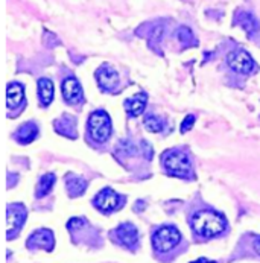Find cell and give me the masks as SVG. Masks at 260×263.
<instances>
[{
	"instance_id": "15",
	"label": "cell",
	"mask_w": 260,
	"mask_h": 263,
	"mask_svg": "<svg viewBox=\"0 0 260 263\" xmlns=\"http://www.w3.org/2000/svg\"><path fill=\"white\" fill-rule=\"evenodd\" d=\"M66 186H67V192L70 196H81L85 189H87V181L81 177H76V175H67V180H66Z\"/></svg>"
},
{
	"instance_id": "21",
	"label": "cell",
	"mask_w": 260,
	"mask_h": 263,
	"mask_svg": "<svg viewBox=\"0 0 260 263\" xmlns=\"http://www.w3.org/2000/svg\"><path fill=\"white\" fill-rule=\"evenodd\" d=\"M145 126L148 128L151 133H158V131L163 129L164 122L160 117H157V116H148L145 119Z\"/></svg>"
},
{
	"instance_id": "8",
	"label": "cell",
	"mask_w": 260,
	"mask_h": 263,
	"mask_svg": "<svg viewBox=\"0 0 260 263\" xmlns=\"http://www.w3.org/2000/svg\"><path fill=\"white\" fill-rule=\"evenodd\" d=\"M114 236L119 243L126 248H134L139 242V231L133 224H122L114 230Z\"/></svg>"
},
{
	"instance_id": "13",
	"label": "cell",
	"mask_w": 260,
	"mask_h": 263,
	"mask_svg": "<svg viewBox=\"0 0 260 263\" xmlns=\"http://www.w3.org/2000/svg\"><path fill=\"white\" fill-rule=\"evenodd\" d=\"M25 99V88L22 84L18 82H12L8 85V90H6V102H8V107L9 108H15L18 105H22Z\"/></svg>"
},
{
	"instance_id": "3",
	"label": "cell",
	"mask_w": 260,
	"mask_h": 263,
	"mask_svg": "<svg viewBox=\"0 0 260 263\" xmlns=\"http://www.w3.org/2000/svg\"><path fill=\"white\" fill-rule=\"evenodd\" d=\"M88 131H90V136H91V139L95 142H99V143L107 142L108 137L112 136V120H110V116L105 111H102V110L90 114Z\"/></svg>"
},
{
	"instance_id": "25",
	"label": "cell",
	"mask_w": 260,
	"mask_h": 263,
	"mask_svg": "<svg viewBox=\"0 0 260 263\" xmlns=\"http://www.w3.org/2000/svg\"><path fill=\"white\" fill-rule=\"evenodd\" d=\"M253 247H254V250H256V253L260 256V236L259 237H256L254 239V243H253Z\"/></svg>"
},
{
	"instance_id": "26",
	"label": "cell",
	"mask_w": 260,
	"mask_h": 263,
	"mask_svg": "<svg viewBox=\"0 0 260 263\" xmlns=\"http://www.w3.org/2000/svg\"><path fill=\"white\" fill-rule=\"evenodd\" d=\"M193 263H215V262H209L207 259H199V260H196V262Z\"/></svg>"
},
{
	"instance_id": "22",
	"label": "cell",
	"mask_w": 260,
	"mask_h": 263,
	"mask_svg": "<svg viewBox=\"0 0 260 263\" xmlns=\"http://www.w3.org/2000/svg\"><path fill=\"white\" fill-rule=\"evenodd\" d=\"M84 226H85V221H84L82 218H73V219H70V221H69L67 228H69L70 231H76V230L82 228Z\"/></svg>"
},
{
	"instance_id": "9",
	"label": "cell",
	"mask_w": 260,
	"mask_h": 263,
	"mask_svg": "<svg viewBox=\"0 0 260 263\" xmlns=\"http://www.w3.org/2000/svg\"><path fill=\"white\" fill-rule=\"evenodd\" d=\"M53 243H55L53 234H52L50 230H46V228L37 230L28 239V247L31 250H34V248H44L46 251H52L53 250Z\"/></svg>"
},
{
	"instance_id": "1",
	"label": "cell",
	"mask_w": 260,
	"mask_h": 263,
	"mask_svg": "<svg viewBox=\"0 0 260 263\" xmlns=\"http://www.w3.org/2000/svg\"><path fill=\"white\" fill-rule=\"evenodd\" d=\"M227 227L222 215L212 210H201L193 215L192 228L201 237H215L221 234Z\"/></svg>"
},
{
	"instance_id": "7",
	"label": "cell",
	"mask_w": 260,
	"mask_h": 263,
	"mask_svg": "<svg viewBox=\"0 0 260 263\" xmlns=\"http://www.w3.org/2000/svg\"><path fill=\"white\" fill-rule=\"evenodd\" d=\"M25 219H26V210L23 209V205L14 204V205H9L8 207V216H6V222H8V239H11L22 228Z\"/></svg>"
},
{
	"instance_id": "17",
	"label": "cell",
	"mask_w": 260,
	"mask_h": 263,
	"mask_svg": "<svg viewBox=\"0 0 260 263\" xmlns=\"http://www.w3.org/2000/svg\"><path fill=\"white\" fill-rule=\"evenodd\" d=\"M53 184H55V175H53V174H46V175H43V177L40 178V181H38L35 196H37V198L46 196V195L52 190Z\"/></svg>"
},
{
	"instance_id": "14",
	"label": "cell",
	"mask_w": 260,
	"mask_h": 263,
	"mask_svg": "<svg viewBox=\"0 0 260 263\" xmlns=\"http://www.w3.org/2000/svg\"><path fill=\"white\" fill-rule=\"evenodd\" d=\"M37 136L38 126L32 122H28L23 126H20L18 131L15 133V140H18L20 143H31Z\"/></svg>"
},
{
	"instance_id": "5",
	"label": "cell",
	"mask_w": 260,
	"mask_h": 263,
	"mask_svg": "<svg viewBox=\"0 0 260 263\" xmlns=\"http://www.w3.org/2000/svg\"><path fill=\"white\" fill-rule=\"evenodd\" d=\"M123 201H125L123 196L117 195L113 189L105 187L96 195L93 202H95V207L101 210L102 213H112L123 205Z\"/></svg>"
},
{
	"instance_id": "2",
	"label": "cell",
	"mask_w": 260,
	"mask_h": 263,
	"mask_svg": "<svg viewBox=\"0 0 260 263\" xmlns=\"http://www.w3.org/2000/svg\"><path fill=\"white\" fill-rule=\"evenodd\" d=\"M181 242V233L178 228L174 226L160 227L154 234H152V245L155 251L160 253H168L172 248H175Z\"/></svg>"
},
{
	"instance_id": "20",
	"label": "cell",
	"mask_w": 260,
	"mask_h": 263,
	"mask_svg": "<svg viewBox=\"0 0 260 263\" xmlns=\"http://www.w3.org/2000/svg\"><path fill=\"white\" fill-rule=\"evenodd\" d=\"M177 37H178V40H180V43H181V44H184V46L196 44L195 37H193V32H192L189 28H186V26H183V28H180V29H178Z\"/></svg>"
},
{
	"instance_id": "23",
	"label": "cell",
	"mask_w": 260,
	"mask_h": 263,
	"mask_svg": "<svg viewBox=\"0 0 260 263\" xmlns=\"http://www.w3.org/2000/svg\"><path fill=\"white\" fill-rule=\"evenodd\" d=\"M193 123H195V116L189 114L186 119L183 120V123H181V133H187L193 126Z\"/></svg>"
},
{
	"instance_id": "24",
	"label": "cell",
	"mask_w": 260,
	"mask_h": 263,
	"mask_svg": "<svg viewBox=\"0 0 260 263\" xmlns=\"http://www.w3.org/2000/svg\"><path fill=\"white\" fill-rule=\"evenodd\" d=\"M163 35V28L158 26L152 31V35H151V41H160V38Z\"/></svg>"
},
{
	"instance_id": "11",
	"label": "cell",
	"mask_w": 260,
	"mask_h": 263,
	"mask_svg": "<svg viewBox=\"0 0 260 263\" xmlns=\"http://www.w3.org/2000/svg\"><path fill=\"white\" fill-rule=\"evenodd\" d=\"M63 96L67 102L76 104L82 101V88L75 78H67L63 82Z\"/></svg>"
},
{
	"instance_id": "12",
	"label": "cell",
	"mask_w": 260,
	"mask_h": 263,
	"mask_svg": "<svg viewBox=\"0 0 260 263\" xmlns=\"http://www.w3.org/2000/svg\"><path fill=\"white\" fill-rule=\"evenodd\" d=\"M146 101H148L146 93H137L133 98H128L125 101V110H126V113L129 114L131 117L140 116V114L143 113L145 107H146Z\"/></svg>"
},
{
	"instance_id": "6",
	"label": "cell",
	"mask_w": 260,
	"mask_h": 263,
	"mask_svg": "<svg viewBox=\"0 0 260 263\" xmlns=\"http://www.w3.org/2000/svg\"><path fill=\"white\" fill-rule=\"evenodd\" d=\"M227 61H228V66L237 73L247 75V73H251L256 69V63L251 58V55L247 50H242V49H237V50L231 52L228 55Z\"/></svg>"
},
{
	"instance_id": "19",
	"label": "cell",
	"mask_w": 260,
	"mask_h": 263,
	"mask_svg": "<svg viewBox=\"0 0 260 263\" xmlns=\"http://www.w3.org/2000/svg\"><path fill=\"white\" fill-rule=\"evenodd\" d=\"M57 128H58V133L67 136V137H76V133H75V120L72 119H61V120H57Z\"/></svg>"
},
{
	"instance_id": "16",
	"label": "cell",
	"mask_w": 260,
	"mask_h": 263,
	"mask_svg": "<svg viewBox=\"0 0 260 263\" xmlns=\"http://www.w3.org/2000/svg\"><path fill=\"white\" fill-rule=\"evenodd\" d=\"M38 91H40V99L43 105H49L53 99V84L52 81L41 78L38 81Z\"/></svg>"
},
{
	"instance_id": "4",
	"label": "cell",
	"mask_w": 260,
	"mask_h": 263,
	"mask_svg": "<svg viewBox=\"0 0 260 263\" xmlns=\"http://www.w3.org/2000/svg\"><path fill=\"white\" fill-rule=\"evenodd\" d=\"M163 164L168 174L186 178L190 174V161L183 151H168L163 157Z\"/></svg>"
},
{
	"instance_id": "10",
	"label": "cell",
	"mask_w": 260,
	"mask_h": 263,
	"mask_svg": "<svg viewBox=\"0 0 260 263\" xmlns=\"http://www.w3.org/2000/svg\"><path fill=\"white\" fill-rule=\"evenodd\" d=\"M96 79L101 85L102 90H107V91H113L116 90V87L119 85V75L117 72L108 67V66H102L98 72H96Z\"/></svg>"
},
{
	"instance_id": "18",
	"label": "cell",
	"mask_w": 260,
	"mask_h": 263,
	"mask_svg": "<svg viewBox=\"0 0 260 263\" xmlns=\"http://www.w3.org/2000/svg\"><path fill=\"white\" fill-rule=\"evenodd\" d=\"M237 23L248 32V35H253V34L259 29L256 18H254L251 14H248V12H242V14L237 17Z\"/></svg>"
}]
</instances>
